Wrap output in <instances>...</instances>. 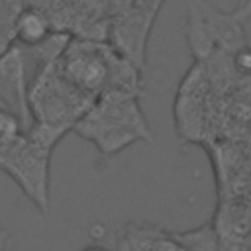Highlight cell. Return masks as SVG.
<instances>
[{
  "label": "cell",
  "instance_id": "obj_1",
  "mask_svg": "<svg viewBox=\"0 0 251 251\" xmlns=\"http://www.w3.org/2000/svg\"><path fill=\"white\" fill-rule=\"evenodd\" d=\"M75 131L112 157L135 141L153 143V133L139 108V96L131 92H102L92 108L78 120Z\"/></svg>",
  "mask_w": 251,
  "mask_h": 251
},
{
  "label": "cell",
  "instance_id": "obj_2",
  "mask_svg": "<svg viewBox=\"0 0 251 251\" xmlns=\"http://www.w3.org/2000/svg\"><path fill=\"white\" fill-rule=\"evenodd\" d=\"M94 96L84 94L71 84L57 69V61L41 65L29 84V112L31 124L63 129H75L78 120L92 108Z\"/></svg>",
  "mask_w": 251,
  "mask_h": 251
},
{
  "label": "cell",
  "instance_id": "obj_3",
  "mask_svg": "<svg viewBox=\"0 0 251 251\" xmlns=\"http://www.w3.org/2000/svg\"><path fill=\"white\" fill-rule=\"evenodd\" d=\"M49 159L51 151L25 133L0 143V171L20 186L41 214L49 210Z\"/></svg>",
  "mask_w": 251,
  "mask_h": 251
},
{
  "label": "cell",
  "instance_id": "obj_4",
  "mask_svg": "<svg viewBox=\"0 0 251 251\" xmlns=\"http://www.w3.org/2000/svg\"><path fill=\"white\" fill-rule=\"evenodd\" d=\"M212 94H214V88L208 78L204 63L194 61L192 67L186 71L175 100L176 131L184 141L202 139V133L208 122Z\"/></svg>",
  "mask_w": 251,
  "mask_h": 251
},
{
  "label": "cell",
  "instance_id": "obj_5",
  "mask_svg": "<svg viewBox=\"0 0 251 251\" xmlns=\"http://www.w3.org/2000/svg\"><path fill=\"white\" fill-rule=\"evenodd\" d=\"M0 98L14 108V112L22 118L24 131H27L33 120L29 112V86L22 45H12L0 53Z\"/></svg>",
  "mask_w": 251,
  "mask_h": 251
},
{
  "label": "cell",
  "instance_id": "obj_6",
  "mask_svg": "<svg viewBox=\"0 0 251 251\" xmlns=\"http://www.w3.org/2000/svg\"><path fill=\"white\" fill-rule=\"evenodd\" d=\"M151 18L153 14L124 16L112 25L114 47L131 63H135L139 69H143V61H145V41L151 27Z\"/></svg>",
  "mask_w": 251,
  "mask_h": 251
},
{
  "label": "cell",
  "instance_id": "obj_7",
  "mask_svg": "<svg viewBox=\"0 0 251 251\" xmlns=\"http://www.w3.org/2000/svg\"><path fill=\"white\" fill-rule=\"evenodd\" d=\"M200 10L210 25L212 37L216 41V47L226 51V53H235L237 49H241L243 45H247V37H245V24L233 14V12H224L220 8H216L214 4H210L208 0H198Z\"/></svg>",
  "mask_w": 251,
  "mask_h": 251
},
{
  "label": "cell",
  "instance_id": "obj_8",
  "mask_svg": "<svg viewBox=\"0 0 251 251\" xmlns=\"http://www.w3.org/2000/svg\"><path fill=\"white\" fill-rule=\"evenodd\" d=\"M14 39L18 45L22 47H37L39 43H43L53 31H51V24H49V18L29 6V8H24L18 12V16L14 18Z\"/></svg>",
  "mask_w": 251,
  "mask_h": 251
},
{
  "label": "cell",
  "instance_id": "obj_9",
  "mask_svg": "<svg viewBox=\"0 0 251 251\" xmlns=\"http://www.w3.org/2000/svg\"><path fill=\"white\" fill-rule=\"evenodd\" d=\"M186 43L190 47L192 59L204 63L218 47L216 41L212 37L210 25L200 10L198 0H192L188 6V14H186Z\"/></svg>",
  "mask_w": 251,
  "mask_h": 251
},
{
  "label": "cell",
  "instance_id": "obj_10",
  "mask_svg": "<svg viewBox=\"0 0 251 251\" xmlns=\"http://www.w3.org/2000/svg\"><path fill=\"white\" fill-rule=\"evenodd\" d=\"M173 235L186 251H218L220 249V235L212 224L200 226L190 231L173 233Z\"/></svg>",
  "mask_w": 251,
  "mask_h": 251
},
{
  "label": "cell",
  "instance_id": "obj_11",
  "mask_svg": "<svg viewBox=\"0 0 251 251\" xmlns=\"http://www.w3.org/2000/svg\"><path fill=\"white\" fill-rule=\"evenodd\" d=\"M20 133H25L22 118L14 112V108L10 104H6L0 98V143L10 141V139L18 137Z\"/></svg>",
  "mask_w": 251,
  "mask_h": 251
},
{
  "label": "cell",
  "instance_id": "obj_12",
  "mask_svg": "<svg viewBox=\"0 0 251 251\" xmlns=\"http://www.w3.org/2000/svg\"><path fill=\"white\" fill-rule=\"evenodd\" d=\"M231 63L241 78H251V45H243L241 49L231 53Z\"/></svg>",
  "mask_w": 251,
  "mask_h": 251
},
{
  "label": "cell",
  "instance_id": "obj_13",
  "mask_svg": "<svg viewBox=\"0 0 251 251\" xmlns=\"http://www.w3.org/2000/svg\"><path fill=\"white\" fill-rule=\"evenodd\" d=\"M147 251H186L176 239H175V235L173 233H163Z\"/></svg>",
  "mask_w": 251,
  "mask_h": 251
},
{
  "label": "cell",
  "instance_id": "obj_14",
  "mask_svg": "<svg viewBox=\"0 0 251 251\" xmlns=\"http://www.w3.org/2000/svg\"><path fill=\"white\" fill-rule=\"evenodd\" d=\"M233 14H235L243 24H245V22L251 18V0H243V2H239V4L235 6Z\"/></svg>",
  "mask_w": 251,
  "mask_h": 251
},
{
  "label": "cell",
  "instance_id": "obj_15",
  "mask_svg": "<svg viewBox=\"0 0 251 251\" xmlns=\"http://www.w3.org/2000/svg\"><path fill=\"white\" fill-rule=\"evenodd\" d=\"M82 251H108V247H104V245H88V247H84Z\"/></svg>",
  "mask_w": 251,
  "mask_h": 251
},
{
  "label": "cell",
  "instance_id": "obj_16",
  "mask_svg": "<svg viewBox=\"0 0 251 251\" xmlns=\"http://www.w3.org/2000/svg\"><path fill=\"white\" fill-rule=\"evenodd\" d=\"M239 2H243V0H237V4H239Z\"/></svg>",
  "mask_w": 251,
  "mask_h": 251
}]
</instances>
